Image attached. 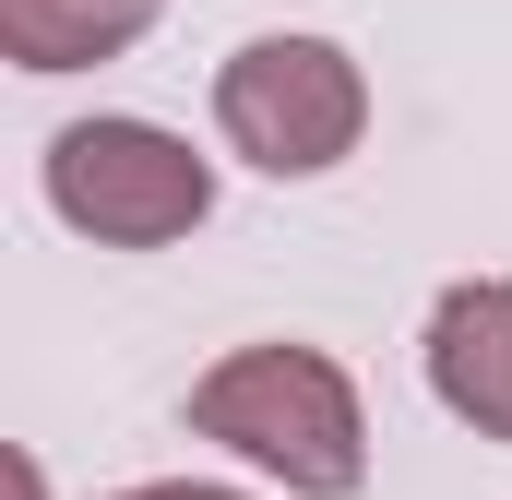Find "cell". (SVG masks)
Masks as SVG:
<instances>
[{
	"instance_id": "1",
	"label": "cell",
	"mask_w": 512,
	"mask_h": 500,
	"mask_svg": "<svg viewBox=\"0 0 512 500\" xmlns=\"http://www.w3.org/2000/svg\"><path fill=\"white\" fill-rule=\"evenodd\" d=\"M191 429L227 441L251 477H274L286 500H358L370 489V417L358 381L334 370L322 346H239L191 381Z\"/></svg>"
},
{
	"instance_id": "2",
	"label": "cell",
	"mask_w": 512,
	"mask_h": 500,
	"mask_svg": "<svg viewBox=\"0 0 512 500\" xmlns=\"http://www.w3.org/2000/svg\"><path fill=\"white\" fill-rule=\"evenodd\" d=\"M215 131H227V155L262 167V179H322L370 131V72L334 36H251L215 72Z\"/></svg>"
},
{
	"instance_id": "3",
	"label": "cell",
	"mask_w": 512,
	"mask_h": 500,
	"mask_svg": "<svg viewBox=\"0 0 512 500\" xmlns=\"http://www.w3.org/2000/svg\"><path fill=\"white\" fill-rule=\"evenodd\" d=\"M48 215L96 250H167L215 215V167L167 120H72L48 131Z\"/></svg>"
},
{
	"instance_id": "4",
	"label": "cell",
	"mask_w": 512,
	"mask_h": 500,
	"mask_svg": "<svg viewBox=\"0 0 512 500\" xmlns=\"http://www.w3.org/2000/svg\"><path fill=\"white\" fill-rule=\"evenodd\" d=\"M417 370H429V405L477 441H512V274H465L441 286L429 334H417Z\"/></svg>"
},
{
	"instance_id": "5",
	"label": "cell",
	"mask_w": 512,
	"mask_h": 500,
	"mask_svg": "<svg viewBox=\"0 0 512 500\" xmlns=\"http://www.w3.org/2000/svg\"><path fill=\"white\" fill-rule=\"evenodd\" d=\"M143 24H155V0H0V48L24 72H96V60L143 48Z\"/></svg>"
},
{
	"instance_id": "6",
	"label": "cell",
	"mask_w": 512,
	"mask_h": 500,
	"mask_svg": "<svg viewBox=\"0 0 512 500\" xmlns=\"http://www.w3.org/2000/svg\"><path fill=\"white\" fill-rule=\"evenodd\" d=\"M108 500H251V489H203V477H143V489H108Z\"/></svg>"
}]
</instances>
